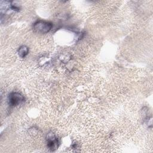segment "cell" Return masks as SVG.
Instances as JSON below:
<instances>
[{
  "label": "cell",
  "mask_w": 153,
  "mask_h": 153,
  "mask_svg": "<svg viewBox=\"0 0 153 153\" xmlns=\"http://www.w3.org/2000/svg\"><path fill=\"white\" fill-rule=\"evenodd\" d=\"M28 52H29V49L28 48L25 46V45H23V46H21L19 50H18V54H19V56L22 57V58H23L25 57H26L27 54H28Z\"/></svg>",
  "instance_id": "277c9868"
},
{
  "label": "cell",
  "mask_w": 153,
  "mask_h": 153,
  "mask_svg": "<svg viewBox=\"0 0 153 153\" xmlns=\"http://www.w3.org/2000/svg\"><path fill=\"white\" fill-rule=\"evenodd\" d=\"M52 26L53 25L50 22L39 20L34 23L33 29L36 32L41 33H46L51 29Z\"/></svg>",
  "instance_id": "6da1fadb"
},
{
  "label": "cell",
  "mask_w": 153,
  "mask_h": 153,
  "mask_svg": "<svg viewBox=\"0 0 153 153\" xmlns=\"http://www.w3.org/2000/svg\"><path fill=\"white\" fill-rule=\"evenodd\" d=\"M58 140L54 136L48 137V147L52 151L55 150L58 147Z\"/></svg>",
  "instance_id": "3957f363"
},
{
  "label": "cell",
  "mask_w": 153,
  "mask_h": 153,
  "mask_svg": "<svg viewBox=\"0 0 153 153\" xmlns=\"http://www.w3.org/2000/svg\"><path fill=\"white\" fill-rule=\"evenodd\" d=\"M8 103L11 106H16L24 102V97L19 93L13 92L8 96Z\"/></svg>",
  "instance_id": "7a4b0ae2"
}]
</instances>
